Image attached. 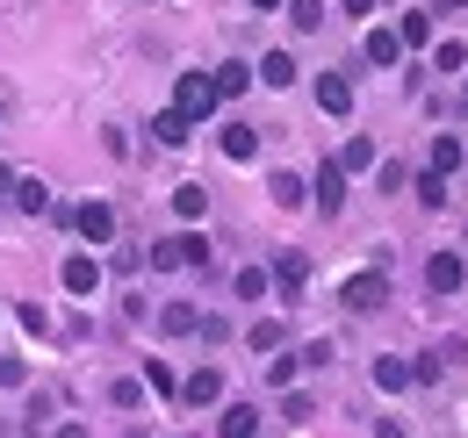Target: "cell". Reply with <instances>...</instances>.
<instances>
[{
	"instance_id": "cell-3",
	"label": "cell",
	"mask_w": 468,
	"mask_h": 438,
	"mask_svg": "<svg viewBox=\"0 0 468 438\" xmlns=\"http://www.w3.org/2000/svg\"><path fill=\"white\" fill-rule=\"evenodd\" d=\"M180 115H187V122H209V115L224 109V101H217V87H209V72H180V101H174Z\"/></svg>"
},
{
	"instance_id": "cell-38",
	"label": "cell",
	"mask_w": 468,
	"mask_h": 438,
	"mask_svg": "<svg viewBox=\"0 0 468 438\" xmlns=\"http://www.w3.org/2000/svg\"><path fill=\"white\" fill-rule=\"evenodd\" d=\"M252 7H260V15H274V7H282V0H252Z\"/></svg>"
},
{
	"instance_id": "cell-1",
	"label": "cell",
	"mask_w": 468,
	"mask_h": 438,
	"mask_svg": "<svg viewBox=\"0 0 468 438\" xmlns=\"http://www.w3.org/2000/svg\"><path fill=\"white\" fill-rule=\"evenodd\" d=\"M209 252H217V245H209L202 230H174V237H159V245H152V266H159V274H180V266H209Z\"/></svg>"
},
{
	"instance_id": "cell-19",
	"label": "cell",
	"mask_w": 468,
	"mask_h": 438,
	"mask_svg": "<svg viewBox=\"0 0 468 438\" xmlns=\"http://www.w3.org/2000/svg\"><path fill=\"white\" fill-rule=\"evenodd\" d=\"M174 216L180 223H202V216H209V187H174Z\"/></svg>"
},
{
	"instance_id": "cell-14",
	"label": "cell",
	"mask_w": 468,
	"mask_h": 438,
	"mask_svg": "<svg viewBox=\"0 0 468 438\" xmlns=\"http://www.w3.org/2000/svg\"><path fill=\"white\" fill-rule=\"evenodd\" d=\"M360 51H367V65H382V72H389V65L404 57V44H397V29H367V44H360Z\"/></svg>"
},
{
	"instance_id": "cell-39",
	"label": "cell",
	"mask_w": 468,
	"mask_h": 438,
	"mask_svg": "<svg viewBox=\"0 0 468 438\" xmlns=\"http://www.w3.org/2000/svg\"><path fill=\"white\" fill-rule=\"evenodd\" d=\"M0 187H15V172H7V165H0Z\"/></svg>"
},
{
	"instance_id": "cell-11",
	"label": "cell",
	"mask_w": 468,
	"mask_h": 438,
	"mask_svg": "<svg viewBox=\"0 0 468 438\" xmlns=\"http://www.w3.org/2000/svg\"><path fill=\"white\" fill-rule=\"evenodd\" d=\"M462 137H454V130H440V137H432V159H425V172H440V180H447V172H462Z\"/></svg>"
},
{
	"instance_id": "cell-4",
	"label": "cell",
	"mask_w": 468,
	"mask_h": 438,
	"mask_svg": "<svg viewBox=\"0 0 468 438\" xmlns=\"http://www.w3.org/2000/svg\"><path fill=\"white\" fill-rule=\"evenodd\" d=\"M72 223H80V237H87V245H109V237H116V209H109V202H80Z\"/></svg>"
},
{
	"instance_id": "cell-37",
	"label": "cell",
	"mask_w": 468,
	"mask_h": 438,
	"mask_svg": "<svg viewBox=\"0 0 468 438\" xmlns=\"http://www.w3.org/2000/svg\"><path fill=\"white\" fill-rule=\"evenodd\" d=\"M58 438H87V424H58Z\"/></svg>"
},
{
	"instance_id": "cell-27",
	"label": "cell",
	"mask_w": 468,
	"mask_h": 438,
	"mask_svg": "<svg viewBox=\"0 0 468 438\" xmlns=\"http://www.w3.org/2000/svg\"><path fill=\"white\" fill-rule=\"evenodd\" d=\"M144 388H152V395H180V381H174L166 360H144Z\"/></svg>"
},
{
	"instance_id": "cell-40",
	"label": "cell",
	"mask_w": 468,
	"mask_h": 438,
	"mask_svg": "<svg viewBox=\"0 0 468 438\" xmlns=\"http://www.w3.org/2000/svg\"><path fill=\"white\" fill-rule=\"evenodd\" d=\"M440 7H468V0H440Z\"/></svg>"
},
{
	"instance_id": "cell-32",
	"label": "cell",
	"mask_w": 468,
	"mask_h": 438,
	"mask_svg": "<svg viewBox=\"0 0 468 438\" xmlns=\"http://www.w3.org/2000/svg\"><path fill=\"white\" fill-rule=\"evenodd\" d=\"M109 402H116V410H137V402H144V381H116V388H109Z\"/></svg>"
},
{
	"instance_id": "cell-41",
	"label": "cell",
	"mask_w": 468,
	"mask_h": 438,
	"mask_svg": "<svg viewBox=\"0 0 468 438\" xmlns=\"http://www.w3.org/2000/svg\"><path fill=\"white\" fill-rule=\"evenodd\" d=\"M462 101H468V87H462Z\"/></svg>"
},
{
	"instance_id": "cell-15",
	"label": "cell",
	"mask_w": 468,
	"mask_h": 438,
	"mask_svg": "<svg viewBox=\"0 0 468 438\" xmlns=\"http://www.w3.org/2000/svg\"><path fill=\"white\" fill-rule=\"evenodd\" d=\"M252 72H260V79H267L274 94H282V87H295V57H289V51H267L260 65H252Z\"/></svg>"
},
{
	"instance_id": "cell-24",
	"label": "cell",
	"mask_w": 468,
	"mask_h": 438,
	"mask_svg": "<svg viewBox=\"0 0 468 438\" xmlns=\"http://www.w3.org/2000/svg\"><path fill=\"white\" fill-rule=\"evenodd\" d=\"M15 202H22L29 216H44V209H51V187H44V180H15Z\"/></svg>"
},
{
	"instance_id": "cell-22",
	"label": "cell",
	"mask_w": 468,
	"mask_h": 438,
	"mask_svg": "<svg viewBox=\"0 0 468 438\" xmlns=\"http://www.w3.org/2000/svg\"><path fill=\"white\" fill-rule=\"evenodd\" d=\"M282 338H289V330L274 324V317H260V324L245 330V345H252V352H282Z\"/></svg>"
},
{
	"instance_id": "cell-43",
	"label": "cell",
	"mask_w": 468,
	"mask_h": 438,
	"mask_svg": "<svg viewBox=\"0 0 468 438\" xmlns=\"http://www.w3.org/2000/svg\"><path fill=\"white\" fill-rule=\"evenodd\" d=\"M462 287H468V280H462Z\"/></svg>"
},
{
	"instance_id": "cell-21",
	"label": "cell",
	"mask_w": 468,
	"mask_h": 438,
	"mask_svg": "<svg viewBox=\"0 0 468 438\" xmlns=\"http://www.w3.org/2000/svg\"><path fill=\"white\" fill-rule=\"evenodd\" d=\"M303 274H310V259H303V252H282V259H274V280H282V295H295V287H303Z\"/></svg>"
},
{
	"instance_id": "cell-33",
	"label": "cell",
	"mask_w": 468,
	"mask_h": 438,
	"mask_svg": "<svg viewBox=\"0 0 468 438\" xmlns=\"http://www.w3.org/2000/svg\"><path fill=\"white\" fill-rule=\"evenodd\" d=\"M15 317H22V330H37V338H44V330H51V317H44V302H22V309H15Z\"/></svg>"
},
{
	"instance_id": "cell-30",
	"label": "cell",
	"mask_w": 468,
	"mask_h": 438,
	"mask_svg": "<svg viewBox=\"0 0 468 438\" xmlns=\"http://www.w3.org/2000/svg\"><path fill=\"white\" fill-rule=\"evenodd\" d=\"M295 367H317V374H324V367H332V338H317V345H303V352H295Z\"/></svg>"
},
{
	"instance_id": "cell-35",
	"label": "cell",
	"mask_w": 468,
	"mask_h": 438,
	"mask_svg": "<svg viewBox=\"0 0 468 438\" xmlns=\"http://www.w3.org/2000/svg\"><path fill=\"white\" fill-rule=\"evenodd\" d=\"M29 381V360H0V388H22Z\"/></svg>"
},
{
	"instance_id": "cell-18",
	"label": "cell",
	"mask_w": 468,
	"mask_h": 438,
	"mask_svg": "<svg viewBox=\"0 0 468 438\" xmlns=\"http://www.w3.org/2000/svg\"><path fill=\"white\" fill-rule=\"evenodd\" d=\"M332 165H339V172H367V165H375V137H346Z\"/></svg>"
},
{
	"instance_id": "cell-6",
	"label": "cell",
	"mask_w": 468,
	"mask_h": 438,
	"mask_svg": "<svg viewBox=\"0 0 468 438\" xmlns=\"http://www.w3.org/2000/svg\"><path fill=\"white\" fill-rule=\"evenodd\" d=\"M217 438H260V402H224L217 410Z\"/></svg>"
},
{
	"instance_id": "cell-2",
	"label": "cell",
	"mask_w": 468,
	"mask_h": 438,
	"mask_svg": "<svg viewBox=\"0 0 468 438\" xmlns=\"http://www.w3.org/2000/svg\"><path fill=\"white\" fill-rule=\"evenodd\" d=\"M339 302H346V309H382V302H389V266H360V274L339 287Z\"/></svg>"
},
{
	"instance_id": "cell-23",
	"label": "cell",
	"mask_w": 468,
	"mask_h": 438,
	"mask_svg": "<svg viewBox=\"0 0 468 438\" xmlns=\"http://www.w3.org/2000/svg\"><path fill=\"white\" fill-rule=\"evenodd\" d=\"M267 194H274V209H303V180H295V172H274Z\"/></svg>"
},
{
	"instance_id": "cell-13",
	"label": "cell",
	"mask_w": 468,
	"mask_h": 438,
	"mask_svg": "<svg viewBox=\"0 0 468 438\" xmlns=\"http://www.w3.org/2000/svg\"><path fill=\"white\" fill-rule=\"evenodd\" d=\"M209 87H217V101H238V94H245V87H252V65H217V72H209Z\"/></svg>"
},
{
	"instance_id": "cell-8",
	"label": "cell",
	"mask_w": 468,
	"mask_h": 438,
	"mask_svg": "<svg viewBox=\"0 0 468 438\" xmlns=\"http://www.w3.org/2000/svg\"><path fill=\"white\" fill-rule=\"evenodd\" d=\"M462 280H468V266L454 252H432V259H425V287H432V295H454Z\"/></svg>"
},
{
	"instance_id": "cell-7",
	"label": "cell",
	"mask_w": 468,
	"mask_h": 438,
	"mask_svg": "<svg viewBox=\"0 0 468 438\" xmlns=\"http://www.w3.org/2000/svg\"><path fill=\"white\" fill-rule=\"evenodd\" d=\"M180 402H187V410H209V402H224V374H217V367L187 374V381H180Z\"/></svg>"
},
{
	"instance_id": "cell-5",
	"label": "cell",
	"mask_w": 468,
	"mask_h": 438,
	"mask_svg": "<svg viewBox=\"0 0 468 438\" xmlns=\"http://www.w3.org/2000/svg\"><path fill=\"white\" fill-rule=\"evenodd\" d=\"M58 280H65V295H94V287H101V259H94V252H72L58 266Z\"/></svg>"
},
{
	"instance_id": "cell-9",
	"label": "cell",
	"mask_w": 468,
	"mask_h": 438,
	"mask_svg": "<svg viewBox=\"0 0 468 438\" xmlns=\"http://www.w3.org/2000/svg\"><path fill=\"white\" fill-rule=\"evenodd\" d=\"M310 187H317V209H324V216H339V209H346V172H339L332 159L317 165V180H310Z\"/></svg>"
},
{
	"instance_id": "cell-25",
	"label": "cell",
	"mask_w": 468,
	"mask_h": 438,
	"mask_svg": "<svg viewBox=\"0 0 468 438\" xmlns=\"http://www.w3.org/2000/svg\"><path fill=\"white\" fill-rule=\"evenodd\" d=\"M289 22L310 36V29H324V0H289Z\"/></svg>"
},
{
	"instance_id": "cell-16",
	"label": "cell",
	"mask_w": 468,
	"mask_h": 438,
	"mask_svg": "<svg viewBox=\"0 0 468 438\" xmlns=\"http://www.w3.org/2000/svg\"><path fill=\"white\" fill-rule=\"evenodd\" d=\"M152 137H159V144H187V137H195V122H187L180 109H159V115H152Z\"/></svg>"
},
{
	"instance_id": "cell-36",
	"label": "cell",
	"mask_w": 468,
	"mask_h": 438,
	"mask_svg": "<svg viewBox=\"0 0 468 438\" xmlns=\"http://www.w3.org/2000/svg\"><path fill=\"white\" fill-rule=\"evenodd\" d=\"M375 7H389V0H346V15H375Z\"/></svg>"
},
{
	"instance_id": "cell-26",
	"label": "cell",
	"mask_w": 468,
	"mask_h": 438,
	"mask_svg": "<svg viewBox=\"0 0 468 438\" xmlns=\"http://www.w3.org/2000/svg\"><path fill=\"white\" fill-rule=\"evenodd\" d=\"M397 44H410V51L432 44V15H404V22H397Z\"/></svg>"
},
{
	"instance_id": "cell-17",
	"label": "cell",
	"mask_w": 468,
	"mask_h": 438,
	"mask_svg": "<svg viewBox=\"0 0 468 438\" xmlns=\"http://www.w3.org/2000/svg\"><path fill=\"white\" fill-rule=\"evenodd\" d=\"M195 324H202V309H187V302H166V309H159V330H166V338H195Z\"/></svg>"
},
{
	"instance_id": "cell-12",
	"label": "cell",
	"mask_w": 468,
	"mask_h": 438,
	"mask_svg": "<svg viewBox=\"0 0 468 438\" xmlns=\"http://www.w3.org/2000/svg\"><path fill=\"white\" fill-rule=\"evenodd\" d=\"M317 109L324 115H353V87L339 72H317Z\"/></svg>"
},
{
	"instance_id": "cell-31",
	"label": "cell",
	"mask_w": 468,
	"mask_h": 438,
	"mask_svg": "<svg viewBox=\"0 0 468 438\" xmlns=\"http://www.w3.org/2000/svg\"><path fill=\"white\" fill-rule=\"evenodd\" d=\"M238 295L260 302V295H267V266H245V274H238Z\"/></svg>"
},
{
	"instance_id": "cell-20",
	"label": "cell",
	"mask_w": 468,
	"mask_h": 438,
	"mask_svg": "<svg viewBox=\"0 0 468 438\" xmlns=\"http://www.w3.org/2000/svg\"><path fill=\"white\" fill-rule=\"evenodd\" d=\"M375 388H382V395H404L410 367H404V360H375Z\"/></svg>"
},
{
	"instance_id": "cell-34",
	"label": "cell",
	"mask_w": 468,
	"mask_h": 438,
	"mask_svg": "<svg viewBox=\"0 0 468 438\" xmlns=\"http://www.w3.org/2000/svg\"><path fill=\"white\" fill-rule=\"evenodd\" d=\"M282 417H289V424H310V417H317V402H310V395H289V402H282Z\"/></svg>"
},
{
	"instance_id": "cell-29",
	"label": "cell",
	"mask_w": 468,
	"mask_h": 438,
	"mask_svg": "<svg viewBox=\"0 0 468 438\" xmlns=\"http://www.w3.org/2000/svg\"><path fill=\"white\" fill-rule=\"evenodd\" d=\"M418 202L440 209V202H447V180H440V172H418Z\"/></svg>"
},
{
	"instance_id": "cell-28",
	"label": "cell",
	"mask_w": 468,
	"mask_h": 438,
	"mask_svg": "<svg viewBox=\"0 0 468 438\" xmlns=\"http://www.w3.org/2000/svg\"><path fill=\"white\" fill-rule=\"evenodd\" d=\"M432 65H440V72H462V65H468V44H462V36H447V44L432 51Z\"/></svg>"
},
{
	"instance_id": "cell-10",
	"label": "cell",
	"mask_w": 468,
	"mask_h": 438,
	"mask_svg": "<svg viewBox=\"0 0 468 438\" xmlns=\"http://www.w3.org/2000/svg\"><path fill=\"white\" fill-rule=\"evenodd\" d=\"M217 144H224V159H260V130H252V122H224V130H217Z\"/></svg>"
},
{
	"instance_id": "cell-42",
	"label": "cell",
	"mask_w": 468,
	"mask_h": 438,
	"mask_svg": "<svg viewBox=\"0 0 468 438\" xmlns=\"http://www.w3.org/2000/svg\"><path fill=\"white\" fill-rule=\"evenodd\" d=\"M462 165H468V151H462Z\"/></svg>"
}]
</instances>
